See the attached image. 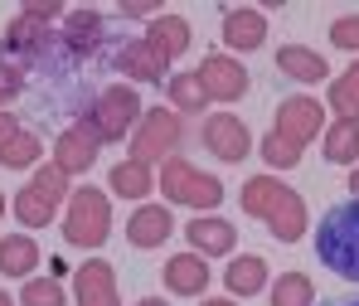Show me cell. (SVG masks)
Wrapping results in <instances>:
<instances>
[{
    "instance_id": "1",
    "label": "cell",
    "mask_w": 359,
    "mask_h": 306,
    "mask_svg": "<svg viewBox=\"0 0 359 306\" xmlns=\"http://www.w3.org/2000/svg\"><path fill=\"white\" fill-rule=\"evenodd\" d=\"M316 258L335 277L359 282V199H340L325 209V219L316 229Z\"/></svg>"
},
{
    "instance_id": "2",
    "label": "cell",
    "mask_w": 359,
    "mask_h": 306,
    "mask_svg": "<svg viewBox=\"0 0 359 306\" xmlns=\"http://www.w3.org/2000/svg\"><path fill=\"white\" fill-rule=\"evenodd\" d=\"M243 209L257 214V219H267L282 244H297L301 234H306V204L282 180H248L243 185Z\"/></svg>"
},
{
    "instance_id": "3",
    "label": "cell",
    "mask_w": 359,
    "mask_h": 306,
    "mask_svg": "<svg viewBox=\"0 0 359 306\" xmlns=\"http://www.w3.org/2000/svg\"><path fill=\"white\" fill-rule=\"evenodd\" d=\"M136 117H141V98H136L131 88H102L97 102L78 117V131L102 146V141H121L126 126L136 122Z\"/></svg>"
},
{
    "instance_id": "4",
    "label": "cell",
    "mask_w": 359,
    "mask_h": 306,
    "mask_svg": "<svg viewBox=\"0 0 359 306\" xmlns=\"http://www.w3.org/2000/svg\"><path fill=\"white\" fill-rule=\"evenodd\" d=\"M107 234H112V204H107V194L102 189H73V199H68V224H63V239L78 248H102L107 244Z\"/></svg>"
},
{
    "instance_id": "5",
    "label": "cell",
    "mask_w": 359,
    "mask_h": 306,
    "mask_svg": "<svg viewBox=\"0 0 359 306\" xmlns=\"http://www.w3.org/2000/svg\"><path fill=\"white\" fill-rule=\"evenodd\" d=\"M161 189H165L175 204H189V209H219V199H224V185L199 175L184 156H165V166H161Z\"/></svg>"
},
{
    "instance_id": "6",
    "label": "cell",
    "mask_w": 359,
    "mask_h": 306,
    "mask_svg": "<svg viewBox=\"0 0 359 306\" xmlns=\"http://www.w3.org/2000/svg\"><path fill=\"white\" fill-rule=\"evenodd\" d=\"M63 189H68V175H63L59 166H44L29 189H20V199H15V214H20V224L25 229H44V224H54V209H59Z\"/></svg>"
},
{
    "instance_id": "7",
    "label": "cell",
    "mask_w": 359,
    "mask_h": 306,
    "mask_svg": "<svg viewBox=\"0 0 359 306\" xmlns=\"http://www.w3.org/2000/svg\"><path fill=\"white\" fill-rule=\"evenodd\" d=\"M180 141H184V126L175 112L165 107H151L141 112V131L131 136V161H156V156H170Z\"/></svg>"
},
{
    "instance_id": "8",
    "label": "cell",
    "mask_w": 359,
    "mask_h": 306,
    "mask_svg": "<svg viewBox=\"0 0 359 306\" xmlns=\"http://www.w3.org/2000/svg\"><path fill=\"white\" fill-rule=\"evenodd\" d=\"M320 117H325V112H320L316 98H287V102L277 107V131H272V136L287 141V146L301 156V146L320 131Z\"/></svg>"
},
{
    "instance_id": "9",
    "label": "cell",
    "mask_w": 359,
    "mask_h": 306,
    "mask_svg": "<svg viewBox=\"0 0 359 306\" xmlns=\"http://www.w3.org/2000/svg\"><path fill=\"white\" fill-rule=\"evenodd\" d=\"M73 297H78V306H121L112 262H102V258L78 262V272H73Z\"/></svg>"
},
{
    "instance_id": "10",
    "label": "cell",
    "mask_w": 359,
    "mask_h": 306,
    "mask_svg": "<svg viewBox=\"0 0 359 306\" xmlns=\"http://www.w3.org/2000/svg\"><path fill=\"white\" fill-rule=\"evenodd\" d=\"M199 88H204V98H219V102H238L243 93H248V73H243V63L224 59V54H204L199 63Z\"/></svg>"
},
{
    "instance_id": "11",
    "label": "cell",
    "mask_w": 359,
    "mask_h": 306,
    "mask_svg": "<svg viewBox=\"0 0 359 306\" xmlns=\"http://www.w3.org/2000/svg\"><path fill=\"white\" fill-rule=\"evenodd\" d=\"M112 68L126 73V78H136V83H161L170 63L161 59V54H156V44L141 34V39H121L117 49H112Z\"/></svg>"
},
{
    "instance_id": "12",
    "label": "cell",
    "mask_w": 359,
    "mask_h": 306,
    "mask_svg": "<svg viewBox=\"0 0 359 306\" xmlns=\"http://www.w3.org/2000/svg\"><path fill=\"white\" fill-rule=\"evenodd\" d=\"M204 146L219 156V161H243L248 151H252V136H248V126L233 117V112H214L209 122H204Z\"/></svg>"
},
{
    "instance_id": "13",
    "label": "cell",
    "mask_w": 359,
    "mask_h": 306,
    "mask_svg": "<svg viewBox=\"0 0 359 306\" xmlns=\"http://www.w3.org/2000/svg\"><path fill=\"white\" fill-rule=\"evenodd\" d=\"M161 282H165L170 292H180V297H199V292L214 282V267H209L199 253H175V258L161 267Z\"/></svg>"
},
{
    "instance_id": "14",
    "label": "cell",
    "mask_w": 359,
    "mask_h": 306,
    "mask_svg": "<svg viewBox=\"0 0 359 306\" xmlns=\"http://www.w3.org/2000/svg\"><path fill=\"white\" fill-rule=\"evenodd\" d=\"M184 239L189 248L199 253V258H219V253H233L238 248V229L229 224V219H194V224H184Z\"/></svg>"
},
{
    "instance_id": "15",
    "label": "cell",
    "mask_w": 359,
    "mask_h": 306,
    "mask_svg": "<svg viewBox=\"0 0 359 306\" xmlns=\"http://www.w3.org/2000/svg\"><path fill=\"white\" fill-rule=\"evenodd\" d=\"M170 234H175V219H170V209H161V204H141V209L131 214V224H126L131 248H161Z\"/></svg>"
},
{
    "instance_id": "16",
    "label": "cell",
    "mask_w": 359,
    "mask_h": 306,
    "mask_svg": "<svg viewBox=\"0 0 359 306\" xmlns=\"http://www.w3.org/2000/svg\"><path fill=\"white\" fill-rule=\"evenodd\" d=\"M93 161H97V141H93V136H83L78 126H73V131H59L54 166H59L63 175H83V171H93Z\"/></svg>"
},
{
    "instance_id": "17",
    "label": "cell",
    "mask_w": 359,
    "mask_h": 306,
    "mask_svg": "<svg viewBox=\"0 0 359 306\" xmlns=\"http://www.w3.org/2000/svg\"><path fill=\"white\" fill-rule=\"evenodd\" d=\"M219 39H224L229 49H257V44L267 39V20H262L257 10H229Z\"/></svg>"
},
{
    "instance_id": "18",
    "label": "cell",
    "mask_w": 359,
    "mask_h": 306,
    "mask_svg": "<svg viewBox=\"0 0 359 306\" xmlns=\"http://www.w3.org/2000/svg\"><path fill=\"white\" fill-rule=\"evenodd\" d=\"M224 287H229L233 297H257V292L267 287V258H257V253L233 258V262L224 267Z\"/></svg>"
},
{
    "instance_id": "19",
    "label": "cell",
    "mask_w": 359,
    "mask_h": 306,
    "mask_svg": "<svg viewBox=\"0 0 359 306\" xmlns=\"http://www.w3.org/2000/svg\"><path fill=\"white\" fill-rule=\"evenodd\" d=\"M39 267V244L29 239V234H10V239H0V272L5 277H29Z\"/></svg>"
},
{
    "instance_id": "20",
    "label": "cell",
    "mask_w": 359,
    "mask_h": 306,
    "mask_svg": "<svg viewBox=\"0 0 359 306\" xmlns=\"http://www.w3.org/2000/svg\"><path fill=\"white\" fill-rule=\"evenodd\" d=\"M146 39L156 44V54L170 63V59H180L184 49H189V25L180 20V15H156V25L146 29Z\"/></svg>"
},
{
    "instance_id": "21",
    "label": "cell",
    "mask_w": 359,
    "mask_h": 306,
    "mask_svg": "<svg viewBox=\"0 0 359 306\" xmlns=\"http://www.w3.org/2000/svg\"><path fill=\"white\" fill-rule=\"evenodd\" d=\"M277 68L287 73V78H297V83H320L330 68L325 59L316 54V49H301V44H287V49H277Z\"/></svg>"
},
{
    "instance_id": "22",
    "label": "cell",
    "mask_w": 359,
    "mask_h": 306,
    "mask_svg": "<svg viewBox=\"0 0 359 306\" xmlns=\"http://www.w3.org/2000/svg\"><path fill=\"white\" fill-rule=\"evenodd\" d=\"M107 185H112V194H121V199H146V194L156 189L146 161H121V166H112Z\"/></svg>"
},
{
    "instance_id": "23",
    "label": "cell",
    "mask_w": 359,
    "mask_h": 306,
    "mask_svg": "<svg viewBox=\"0 0 359 306\" xmlns=\"http://www.w3.org/2000/svg\"><path fill=\"white\" fill-rule=\"evenodd\" d=\"M359 156V117H340L325 136V161L330 166H355Z\"/></svg>"
},
{
    "instance_id": "24",
    "label": "cell",
    "mask_w": 359,
    "mask_h": 306,
    "mask_svg": "<svg viewBox=\"0 0 359 306\" xmlns=\"http://www.w3.org/2000/svg\"><path fill=\"white\" fill-rule=\"evenodd\" d=\"M272 306H316V282L306 272H282L272 282Z\"/></svg>"
},
{
    "instance_id": "25",
    "label": "cell",
    "mask_w": 359,
    "mask_h": 306,
    "mask_svg": "<svg viewBox=\"0 0 359 306\" xmlns=\"http://www.w3.org/2000/svg\"><path fill=\"white\" fill-rule=\"evenodd\" d=\"M39 151H44V146H39V136H34V131H20L15 141H5V146H0V166L25 171V166H34V161H39Z\"/></svg>"
},
{
    "instance_id": "26",
    "label": "cell",
    "mask_w": 359,
    "mask_h": 306,
    "mask_svg": "<svg viewBox=\"0 0 359 306\" xmlns=\"http://www.w3.org/2000/svg\"><path fill=\"white\" fill-rule=\"evenodd\" d=\"M20 306H63V282L59 277H25Z\"/></svg>"
},
{
    "instance_id": "27",
    "label": "cell",
    "mask_w": 359,
    "mask_h": 306,
    "mask_svg": "<svg viewBox=\"0 0 359 306\" xmlns=\"http://www.w3.org/2000/svg\"><path fill=\"white\" fill-rule=\"evenodd\" d=\"M330 107H335L340 117H359V63L345 73V78H335V88H330Z\"/></svg>"
},
{
    "instance_id": "28",
    "label": "cell",
    "mask_w": 359,
    "mask_h": 306,
    "mask_svg": "<svg viewBox=\"0 0 359 306\" xmlns=\"http://www.w3.org/2000/svg\"><path fill=\"white\" fill-rule=\"evenodd\" d=\"M170 98H175V107L180 112H199L209 98H204V88H199V78L194 73H180L175 83H170Z\"/></svg>"
},
{
    "instance_id": "29",
    "label": "cell",
    "mask_w": 359,
    "mask_h": 306,
    "mask_svg": "<svg viewBox=\"0 0 359 306\" xmlns=\"http://www.w3.org/2000/svg\"><path fill=\"white\" fill-rule=\"evenodd\" d=\"M330 44H335V49H359V15L330 25Z\"/></svg>"
},
{
    "instance_id": "30",
    "label": "cell",
    "mask_w": 359,
    "mask_h": 306,
    "mask_svg": "<svg viewBox=\"0 0 359 306\" xmlns=\"http://www.w3.org/2000/svg\"><path fill=\"white\" fill-rule=\"evenodd\" d=\"M25 93V73L15 68V63L0 59V102H10V98H20Z\"/></svg>"
},
{
    "instance_id": "31",
    "label": "cell",
    "mask_w": 359,
    "mask_h": 306,
    "mask_svg": "<svg viewBox=\"0 0 359 306\" xmlns=\"http://www.w3.org/2000/svg\"><path fill=\"white\" fill-rule=\"evenodd\" d=\"M262 156H267L272 166H282V171H287V166H297V161H301L297 151H292L287 141H277V136H267V141H262Z\"/></svg>"
},
{
    "instance_id": "32",
    "label": "cell",
    "mask_w": 359,
    "mask_h": 306,
    "mask_svg": "<svg viewBox=\"0 0 359 306\" xmlns=\"http://www.w3.org/2000/svg\"><path fill=\"white\" fill-rule=\"evenodd\" d=\"M20 131H25V126L15 122V117H10V112H0V146H5V141H15V136H20Z\"/></svg>"
},
{
    "instance_id": "33",
    "label": "cell",
    "mask_w": 359,
    "mask_h": 306,
    "mask_svg": "<svg viewBox=\"0 0 359 306\" xmlns=\"http://www.w3.org/2000/svg\"><path fill=\"white\" fill-rule=\"evenodd\" d=\"M325 306H359V292L355 297H335V302H325Z\"/></svg>"
},
{
    "instance_id": "34",
    "label": "cell",
    "mask_w": 359,
    "mask_h": 306,
    "mask_svg": "<svg viewBox=\"0 0 359 306\" xmlns=\"http://www.w3.org/2000/svg\"><path fill=\"white\" fill-rule=\"evenodd\" d=\"M350 189H355V199H359V171H355V175H350Z\"/></svg>"
},
{
    "instance_id": "35",
    "label": "cell",
    "mask_w": 359,
    "mask_h": 306,
    "mask_svg": "<svg viewBox=\"0 0 359 306\" xmlns=\"http://www.w3.org/2000/svg\"><path fill=\"white\" fill-rule=\"evenodd\" d=\"M141 306H165V302H161V297H146V302H141Z\"/></svg>"
},
{
    "instance_id": "36",
    "label": "cell",
    "mask_w": 359,
    "mask_h": 306,
    "mask_svg": "<svg viewBox=\"0 0 359 306\" xmlns=\"http://www.w3.org/2000/svg\"><path fill=\"white\" fill-rule=\"evenodd\" d=\"M0 306H15V302H10V297H5V292H0Z\"/></svg>"
},
{
    "instance_id": "37",
    "label": "cell",
    "mask_w": 359,
    "mask_h": 306,
    "mask_svg": "<svg viewBox=\"0 0 359 306\" xmlns=\"http://www.w3.org/2000/svg\"><path fill=\"white\" fill-rule=\"evenodd\" d=\"M204 306H233V302H204Z\"/></svg>"
},
{
    "instance_id": "38",
    "label": "cell",
    "mask_w": 359,
    "mask_h": 306,
    "mask_svg": "<svg viewBox=\"0 0 359 306\" xmlns=\"http://www.w3.org/2000/svg\"><path fill=\"white\" fill-rule=\"evenodd\" d=\"M0 214H5V194H0Z\"/></svg>"
}]
</instances>
